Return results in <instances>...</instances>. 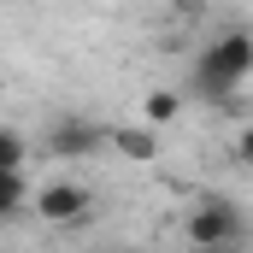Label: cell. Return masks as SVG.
Segmentation results:
<instances>
[{"label":"cell","mask_w":253,"mask_h":253,"mask_svg":"<svg viewBox=\"0 0 253 253\" xmlns=\"http://www.w3.org/2000/svg\"><path fill=\"white\" fill-rule=\"evenodd\" d=\"M183 236H189V248H242V242H248V218H242V206H236V200L206 194V200L189 212Z\"/></svg>","instance_id":"cell-2"},{"label":"cell","mask_w":253,"mask_h":253,"mask_svg":"<svg viewBox=\"0 0 253 253\" xmlns=\"http://www.w3.org/2000/svg\"><path fill=\"white\" fill-rule=\"evenodd\" d=\"M230 159H236L242 171H253V124L242 129V135H236V147H230Z\"/></svg>","instance_id":"cell-9"},{"label":"cell","mask_w":253,"mask_h":253,"mask_svg":"<svg viewBox=\"0 0 253 253\" xmlns=\"http://www.w3.org/2000/svg\"><path fill=\"white\" fill-rule=\"evenodd\" d=\"M94 206L100 200L83 183H42V194H36V212L47 224H83V218H94Z\"/></svg>","instance_id":"cell-4"},{"label":"cell","mask_w":253,"mask_h":253,"mask_svg":"<svg viewBox=\"0 0 253 253\" xmlns=\"http://www.w3.org/2000/svg\"><path fill=\"white\" fill-rule=\"evenodd\" d=\"M194 253H242V248H194Z\"/></svg>","instance_id":"cell-10"},{"label":"cell","mask_w":253,"mask_h":253,"mask_svg":"<svg viewBox=\"0 0 253 253\" xmlns=\"http://www.w3.org/2000/svg\"><path fill=\"white\" fill-rule=\"evenodd\" d=\"M0 165H6V177H12V171H24V135H18V129H6V135H0Z\"/></svg>","instance_id":"cell-7"},{"label":"cell","mask_w":253,"mask_h":253,"mask_svg":"<svg viewBox=\"0 0 253 253\" xmlns=\"http://www.w3.org/2000/svg\"><path fill=\"white\" fill-rule=\"evenodd\" d=\"M141 118H147V124H177V118H183V94H171V88H153V94L141 100Z\"/></svg>","instance_id":"cell-5"},{"label":"cell","mask_w":253,"mask_h":253,"mask_svg":"<svg viewBox=\"0 0 253 253\" xmlns=\"http://www.w3.org/2000/svg\"><path fill=\"white\" fill-rule=\"evenodd\" d=\"M24 200H30V183H24V171H12V177H6V218H18Z\"/></svg>","instance_id":"cell-8"},{"label":"cell","mask_w":253,"mask_h":253,"mask_svg":"<svg viewBox=\"0 0 253 253\" xmlns=\"http://www.w3.org/2000/svg\"><path fill=\"white\" fill-rule=\"evenodd\" d=\"M112 147H118L124 159H153V153H159L153 129H112Z\"/></svg>","instance_id":"cell-6"},{"label":"cell","mask_w":253,"mask_h":253,"mask_svg":"<svg viewBox=\"0 0 253 253\" xmlns=\"http://www.w3.org/2000/svg\"><path fill=\"white\" fill-rule=\"evenodd\" d=\"M248 77H253V36L248 30H224L218 42L200 47V59L189 71V94L194 100H212V106H230Z\"/></svg>","instance_id":"cell-1"},{"label":"cell","mask_w":253,"mask_h":253,"mask_svg":"<svg viewBox=\"0 0 253 253\" xmlns=\"http://www.w3.org/2000/svg\"><path fill=\"white\" fill-rule=\"evenodd\" d=\"M47 153L53 159H94L106 141H112V129L106 124H94V118H83V112H59L53 124H47Z\"/></svg>","instance_id":"cell-3"}]
</instances>
